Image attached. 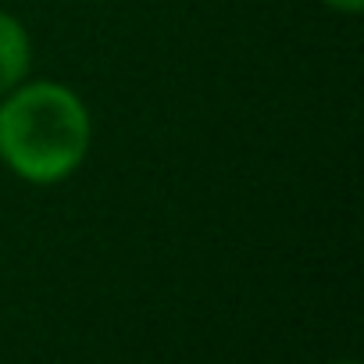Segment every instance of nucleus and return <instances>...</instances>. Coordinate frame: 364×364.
<instances>
[{"instance_id": "obj_4", "label": "nucleus", "mask_w": 364, "mask_h": 364, "mask_svg": "<svg viewBox=\"0 0 364 364\" xmlns=\"http://www.w3.org/2000/svg\"><path fill=\"white\" fill-rule=\"evenodd\" d=\"M339 364H353V360H339Z\"/></svg>"}, {"instance_id": "obj_1", "label": "nucleus", "mask_w": 364, "mask_h": 364, "mask_svg": "<svg viewBox=\"0 0 364 364\" xmlns=\"http://www.w3.org/2000/svg\"><path fill=\"white\" fill-rule=\"evenodd\" d=\"M93 143V122L65 82H22L0 100V161L33 186L72 178Z\"/></svg>"}, {"instance_id": "obj_2", "label": "nucleus", "mask_w": 364, "mask_h": 364, "mask_svg": "<svg viewBox=\"0 0 364 364\" xmlns=\"http://www.w3.org/2000/svg\"><path fill=\"white\" fill-rule=\"evenodd\" d=\"M29 68H33V40L26 26L15 15L0 11V97L22 86L29 79Z\"/></svg>"}, {"instance_id": "obj_3", "label": "nucleus", "mask_w": 364, "mask_h": 364, "mask_svg": "<svg viewBox=\"0 0 364 364\" xmlns=\"http://www.w3.org/2000/svg\"><path fill=\"white\" fill-rule=\"evenodd\" d=\"M321 4L332 8V11H339V15H357L364 8V0H321Z\"/></svg>"}]
</instances>
